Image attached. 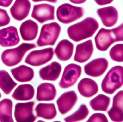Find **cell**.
<instances>
[{
	"mask_svg": "<svg viewBox=\"0 0 123 122\" xmlns=\"http://www.w3.org/2000/svg\"><path fill=\"white\" fill-rule=\"evenodd\" d=\"M98 28L99 24L96 19L88 17L70 26L68 28L67 33L72 40L78 42L93 36Z\"/></svg>",
	"mask_w": 123,
	"mask_h": 122,
	"instance_id": "cell-1",
	"label": "cell"
},
{
	"mask_svg": "<svg viewBox=\"0 0 123 122\" xmlns=\"http://www.w3.org/2000/svg\"><path fill=\"white\" fill-rule=\"evenodd\" d=\"M95 40L96 48L102 51H106L114 42L123 41V24L112 29L101 28L95 37Z\"/></svg>",
	"mask_w": 123,
	"mask_h": 122,
	"instance_id": "cell-2",
	"label": "cell"
},
{
	"mask_svg": "<svg viewBox=\"0 0 123 122\" xmlns=\"http://www.w3.org/2000/svg\"><path fill=\"white\" fill-rule=\"evenodd\" d=\"M36 47L34 44L23 43L16 48L5 50L1 55V60L8 67L15 66L21 61L27 52Z\"/></svg>",
	"mask_w": 123,
	"mask_h": 122,
	"instance_id": "cell-3",
	"label": "cell"
},
{
	"mask_svg": "<svg viewBox=\"0 0 123 122\" xmlns=\"http://www.w3.org/2000/svg\"><path fill=\"white\" fill-rule=\"evenodd\" d=\"M123 67L116 66L109 70L101 83V89L105 93L112 94L121 87L123 83Z\"/></svg>",
	"mask_w": 123,
	"mask_h": 122,
	"instance_id": "cell-4",
	"label": "cell"
},
{
	"mask_svg": "<svg viewBox=\"0 0 123 122\" xmlns=\"http://www.w3.org/2000/svg\"><path fill=\"white\" fill-rule=\"evenodd\" d=\"M61 31L60 25L56 22L44 24L37 42V45L39 47L54 46L59 38Z\"/></svg>",
	"mask_w": 123,
	"mask_h": 122,
	"instance_id": "cell-5",
	"label": "cell"
},
{
	"mask_svg": "<svg viewBox=\"0 0 123 122\" xmlns=\"http://www.w3.org/2000/svg\"><path fill=\"white\" fill-rule=\"evenodd\" d=\"M84 14L82 7L75 6L68 3L62 4L57 8V19L62 23L68 24L80 18Z\"/></svg>",
	"mask_w": 123,
	"mask_h": 122,
	"instance_id": "cell-6",
	"label": "cell"
},
{
	"mask_svg": "<svg viewBox=\"0 0 123 122\" xmlns=\"http://www.w3.org/2000/svg\"><path fill=\"white\" fill-rule=\"evenodd\" d=\"M54 55V49L51 47L34 50L30 52L27 55L25 62L34 67L41 66L51 60Z\"/></svg>",
	"mask_w": 123,
	"mask_h": 122,
	"instance_id": "cell-7",
	"label": "cell"
},
{
	"mask_svg": "<svg viewBox=\"0 0 123 122\" xmlns=\"http://www.w3.org/2000/svg\"><path fill=\"white\" fill-rule=\"evenodd\" d=\"M81 73V66L75 64L68 65L65 68L59 85L64 89L72 87L76 83Z\"/></svg>",
	"mask_w": 123,
	"mask_h": 122,
	"instance_id": "cell-8",
	"label": "cell"
},
{
	"mask_svg": "<svg viewBox=\"0 0 123 122\" xmlns=\"http://www.w3.org/2000/svg\"><path fill=\"white\" fill-rule=\"evenodd\" d=\"M35 103L33 101L18 103L15 107L14 116L17 122H34L37 117L33 113Z\"/></svg>",
	"mask_w": 123,
	"mask_h": 122,
	"instance_id": "cell-9",
	"label": "cell"
},
{
	"mask_svg": "<svg viewBox=\"0 0 123 122\" xmlns=\"http://www.w3.org/2000/svg\"><path fill=\"white\" fill-rule=\"evenodd\" d=\"M55 6L46 3L34 6L31 17L41 24L55 19Z\"/></svg>",
	"mask_w": 123,
	"mask_h": 122,
	"instance_id": "cell-10",
	"label": "cell"
},
{
	"mask_svg": "<svg viewBox=\"0 0 123 122\" xmlns=\"http://www.w3.org/2000/svg\"><path fill=\"white\" fill-rule=\"evenodd\" d=\"M20 41L18 29L10 26L0 30V45L3 47H10L17 45Z\"/></svg>",
	"mask_w": 123,
	"mask_h": 122,
	"instance_id": "cell-11",
	"label": "cell"
},
{
	"mask_svg": "<svg viewBox=\"0 0 123 122\" xmlns=\"http://www.w3.org/2000/svg\"><path fill=\"white\" fill-rule=\"evenodd\" d=\"M108 64V60L105 58L95 59L85 65V72L91 77H100L106 71Z\"/></svg>",
	"mask_w": 123,
	"mask_h": 122,
	"instance_id": "cell-12",
	"label": "cell"
},
{
	"mask_svg": "<svg viewBox=\"0 0 123 122\" xmlns=\"http://www.w3.org/2000/svg\"><path fill=\"white\" fill-rule=\"evenodd\" d=\"M31 7L29 0H16L10 9L12 17L18 21H23L28 16Z\"/></svg>",
	"mask_w": 123,
	"mask_h": 122,
	"instance_id": "cell-13",
	"label": "cell"
},
{
	"mask_svg": "<svg viewBox=\"0 0 123 122\" xmlns=\"http://www.w3.org/2000/svg\"><path fill=\"white\" fill-rule=\"evenodd\" d=\"M77 95L73 90L62 94L56 101L58 109L60 113L64 115L70 111L76 104Z\"/></svg>",
	"mask_w": 123,
	"mask_h": 122,
	"instance_id": "cell-14",
	"label": "cell"
},
{
	"mask_svg": "<svg viewBox=\"0 0 123 122\" xmlns=\"http://www.w3.org/2000/svg\"><path fill=\"white\" fill-rule=\"evenodd\" d=\"M97 13L101 19L103 24L106 27H111L117 22L118 14L116 9L109 6L98 9Z\"/></svg>",
	"mask_w": 123,
	"mask_h": 122,
	"instance_id": "cell-15",
	"label": "cell"
},
{
	"mask_svg": "<svg viewBox=\"0 0 123 122\" xmlns=\"http://www.w3.org/2000/svg\"><path fill=\"white\" fill-rule=\"evenodd\" d=\"M93 51V44L91 40L79 44L76 46L74 60L79 63H84L90 58Z\"/></svg>",
	"mask_w": 123,
	"mask_h": 122,
	"instance_id": "cell-16",
	"label": "cell"
},
{
	"mask_svg": "<svg viewBox=\"0 0 123 122\" xmlns=\"http://www.w3.org/2000/svg\"><path fill=\"white\" fill-rule=\"evenodd\" d=\"M39 27L37 23L31 19L24 22L20 27V32L23 40L33 41L37 36Z\"/></svg>",
	"mask_w": 123,
	"mask_h": 122,
	"instance_id": "cell-17",
	"label": "cell"
},
{
	"mask_svg": "<svg viewBox=\"0 0 123 122\" xmlns=\"http://www.w3.org/2000/svg\"><path fill=\"white\" fill-rule=\"evenodd\" d=\"M62 67L59 62L54 61L49 65L41 68L39 75L42 79L49 81H56L60 75Z\"/></svg>",
	"mask_w": 123,
	"mask_h": 122,
	"instance_id": "cell-18",
	"label": "cell"
},
{
	"mask_svg": "<svg viewBox=\"0 0 123 122\" xmlns=\"http://www.w3.org/2000/svg\"><path fill=\"white\" fill-rule=\"evenodd\" d=\"M56 94V90L54 84L43 83L37 87V100L38 101H51L55 98Z\"/></svg>",
	"mask_w": 123,
	"mask_h": 122,
	"instance_id": "cell-19",
	"label": "cell"
},
{
	"mask_svg": "<svg viewBox=\"0 0 123 122\" xmlns=\"http://www.w3.org/2000/svg\"><path fill=\"white\" fill-rule=\"evenodd\" d=\"M78 89L80 94L83 97L90 98L98 93V86L97 83L92 79L85 78L78 83Z\"/></svg>",
	"mask_w": 123,
	"mask_h": 122,
	"instance_id": "cell-20",
	"label": "cell"
},
{
	"mask_svg": "<svg viewBox=\"0 0 123 122\" xmlns=\"http://www.w3.org/2000/svg\"><path fill=\"white\" fill-rule=\"evenodd\" d=\"M74 45L67 39L60 41L55 50L57 58L59 60L66 61L69 60L73 54Z\"/></svg>",
	"mask_w": 123,
	"mask_h": 122,
	"instance_id": "cell-21",
	"label": "cell"
},
{
	"mask_svg": "<svg viewBox=\"0 0 123 122\" xmlns=\"http://www.w3.org/2000/svg\"><path fill=\"white\" fill-rule=\"evenodd\" d=\"M10 71L14 78L20 82H30L34 77L33 69L24 65L11 69Z\"/></svg>",
	"mask_w": 123,
	"mask_h": 122,
	"instance_id": "cell-22",
	"label": "cell"
},
{
	"mask_svg": "<svg viewBox=\"0 0 123 122\" xmlns=\"http://www.w3.org/2000/svg\"><path fill=\"white\" fill-rule=\"evenodd\" d=\"M35 90L33 85L24 84L19 85L12 95L13 99L19 101H26L31 100L34 97Z\"/></svg>",
	"mask_w": 123,
	"mask_h": 122,
	"instance_id": "cell-23",
	"label": "cell"
},
{
	"mask_svg": "<svg viewBox=\"0 0 123 122\" xmlns=\"http://www.w3.org/2000/svg\"><path fill=\"white\" fill-rule=\"evenodd\" d=\"M35 111L37 117L46 120L54 119L57 114L55 105L53 103H39Z\"/></svg>",
	"mask_w": 123,
	"mask_h": 122,
	"instance_id": "cell-24",
	"label": "cell"
},
{
	"mask_svg": "<svg viewBox=\"0 0 123 122\" xmlns=\"http://www.w3.org/2000/svg\"><path fill=\"white\" fill-rule=\"evenodd\" d=\"M13 103L10 99L5 98L0 102V121L13 122L12 116Z\"/></svg>",
	"mask_w": 123,
	"mask_h": 122,
	"instance_id": "cell-25",
	"label": "cell"
},
{
	"mask_svg": "<svg viewBox=\"0 0 123 122\" xmlns=\"http://www.w3.org/2000/svg\"><path fill=\"white\" fill-rule=\"evenodd\" d=\"M17 85L7 72L0 70V88L6 94H10Z\"/></svg>",
	"mask_w": 123,
	"mask_h": 122,
	"instance_id": "cell-26",
	"label": "cell"
},
{
	"mask_svg": "<svg viewBox=\"0 0 123 122\" xmlns=\"http://www.w3.org/2000/svg\"><path fill=\"white\" fill-rule=\"evenodd\" d=\"M110 97L103 94H100L92 99L90 105L92 109L95 111H106L110 104Z\"/></svg>",
	"mask_w": 123,
	"mask_h": 122,
	"instance_id": "cell-27",
	"label": "cell"
},
{
	"mask_svg": "<svg viewBox=\"0 0 123 122\" xmlns=\"http://www.w3.org/2000/svg\"><path fill=\"white\" fill-rule=\"evenodd\" d=\"M89 114V110L85 104L80 105L78 110L71 115L65 118V121L67 122H77L85 119Z\"/></svg>",
	"mask_w": 123,
	"mask_h": 122,
	"instance_id": "cell-28",
	"label": "cell"
},
{
	"mask_svg": "<svg viewBox=\"0 0 123 122\" xmlns=\"http://www.w3.org/2000/svg\"><path fill=\"white\" fill-rule=\"evenodd\" d=\"M110 57L114 61L118 62L123 61V44H118L113 46L109 52Z\"/></svg>",
	"mask_w": 123,
	"mask_h": 122,
	"instance_id": "cell-29",
	"label": "cell"
},
{
	"mask_svg": "<svg viewBox=\"0 0 123 122\" xmlns=\"http://www.w3.org/2000/svg\"><path fill=\"white\" fill-rule=\"evenodd\" d=\"M112 108L123 111V91H119L113 98Z\"/></svg>",
	"mask_w": 123,
	"mask_h": 122,
	"instance_id": "cell-30",
	"label": "cell"
},
{
	"mask_svg": "<svg viewBox=\"0 0 123 122\" xmlns=\"http://www.w3.org/2000/svg\"><path fill=\"white\" fill-rule=\"evenodd\" d=\"M110 119L114 122H122L123 121V111L116 110L111 108L108 112Z\"/></svg>",
	"mask_w": 123,
	"mask_h": 122,
	"instance_id": "cell-31",
	"label": "cell"
},
{
	"mask_svg": "<svg viewBox=\"0 0 123 122\" xmlns=\"http://www.w3.org/2000/svg\"><path fill=\"white\" fill-rule=\"evenodd\" d=\"M10 21V17L7 11L5 9L0 8V27L8 25Z\"/></svg>",
	"mask_w": 123,
	"mask_h": 122,
	"instance_id": "cell-32",
	"label": "cell"
},
{
	"mask_svg": "<svg viewBox=\"0 0 123 122\" xmlns=\"http://www.w3.org/2000/svg\"><path fill=\"white\" fill-rule=\"evenodd\" d=\"M87 122H108V121L106 116L104 114L98 113L92 115L87 120Z\"/></svg>",
	"mask_w": 123,
	"mask_h": 122,
	"instance_id": "cell-33",
	"label": "cell"
},
{
	"mask_svg": "<svg viewBox=\"0 0 123 122\" xmlns=\"http://www.w3.org/2000/svg\"><path fill=\"white\" fill-rule=\"evenodd\" d=\"M13 0H0V6L7 8L11 6Z\"/></svg>",
	"mask_w": 123,
	"mask_h": 122,
	"instance_id": "cell-34",
	"label": "cell"
},
{
	"mask_svg": "<svg viewBox=\"0 0 123 122\" xmlns=\"http://www.w3.org/2000/svg\"><path fill=\"white\" fill-rule=\"evenodd\" d=\"M95 2L100 6H103L112 3L114 0H94Z\"/></svg>",
	"mask_w": 123,
	"mask_h": 122,
	"instance_id": "cell-35",
	"label": "cell"
},
{
	"mask_svg": "<svg viewBox=\"0 0 123 122\" xmlns=\"http://www.w3.org/2000/svg\"><path fill=\"white\" fill-rule=\"evenodd\" d=\"M71 3L75 4H81L85 3L87 0H69Z\"/></svg>",
	"mask_w": 123,
	"mask_h": 122,
	"instance_id": "cell-36",
	"label": "cell"
},
{
	"mask_svg": "<svg viewBox=\"0 0 123 122\" xmlns=\"http://www.w3.org/2000/svg\"><path fill=\"white\" fill-rule=\"evenodd\" d=\"M34 2H39L42 1H46L52 3H56L57 0H31Z\"/></svg>",
	"mask_w": 123,
	"mask_h": 122,
	"instance_id": "cell-37",
	"label": "cell"
},
{
	"mask_svg": "<svg viewBox=\"0 0 123 122\" xmlns=\"http://www.w3.org/2000/svg\"><path fill=\"white\" fill-rule=\"evenodd\" d=\"M1 97H2V94H1V93L0 92V98H1Z\"/></svg>",
	"mask_w": 123,
	"mask_h": 122,
	"instance_id": "cell-38",
	"label": "cell"
}]
</instances>
